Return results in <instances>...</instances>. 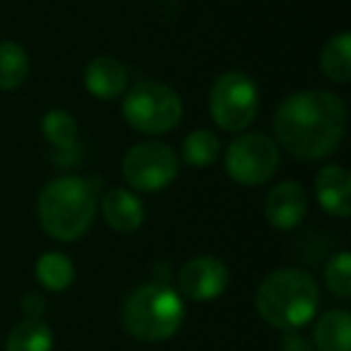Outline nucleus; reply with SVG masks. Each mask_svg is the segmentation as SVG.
I'll return each instance as SVG.
<instances>
[{
	"label": "nucleus",
	"instance_id": "obj_8",
	"mask_svg": "<svg viewBox=\"0 0 351 351\" xmlns=\"http://www.w3.org/2000/svg\"><path fill=\"white\" fill-rule=\"evenodd\" d=\"M123 176L135 191H164L178 176V159L164 142H142L135 145L123 159Z\"/></svg>",
	"mask_w": 351,
	"mask_h": 351
},
{
	"label": "nucleus",
	"instance_id": "obj_20",
	"mask_svg": "<svg viewBox=\"0 0 351 351\" xmlns=\"http://www.w3.org/2000/svg\"><path fill=\"white\" fill-rule=\"evenodd\" d=\"M219 137L210 130H195L183 142V159L191 166H210L219 156Z\"/></svg>",
	"mask_w": 351,
	"mask_h": 351
},
{
	"label": "nucleus",
	"instance_id": "obj_9",
	"mask_svg": "<svg viewBox=\"0 0 351 351\" xmlns=\"http://www.w3.org/2000/svg\"><path fill=\"white\" fill-rule=\"evenodd\" d=\"M229 287V269L221 260L202 255L186 263L178 272V289L191 301H212L219 298Z\"/></svg>",
	"mask_w": 351,
	"mask_h": 351
},
{
	"label": "nucleus",
	"instance_id": "obj_3",
	"mask_svg": "<svg viewBox=\"0 0 351 351\" xmlns=\"http://www.w3.org/2000/svg\"><path fill=\"white\" fill-rule=\"evenodd\" d=\"M97 215V191L77 176H60L41 191L39 221L56 241H75L92 226Z\"/></svg>",
	"mask_w": 351,
	"mask_h": 351
},
{
	"label": "nucleus",
	"instance_id": "obj_11",
	"mask_svg": "<svg viewBox=\"0 0 351 351\" xmlns=\"http://www.w3.org/2000/svg\"><path fill=\"white\" fill-rule=\"evenodd\" d=\"M317 200L332 217H349L351 212V176L346 169L330 164L315 178Z\"/></svg>",
	"mask_w": 351,
	"mask_h": 351
},
{
	"label": "nucleus",
	"instance_id": "obj_6",
	"mask_svg": "<svg viewBox=\"0 0 351 351\" xmlns=\"http://www.w3.org/2000/svg\"><path fill=\"white\" fill-rule=\"evenodd\" d=\"M258 87L243 73H224L212 84V121L226 132H243L258 116Z\"/></svg>",
	"mask_w": 351,
	"mask_h": 351
},
{
	"label": "nucleus",
	"instance_id": "obj_1",
	"mask_svg": "<svg viewBox=\"0 0 351 351\" xmlns=\"http://www.w3.org/2000/svg\"><path fill=\"white\" fill-rule=\"evenodd\" d=\"M274 132L284 149L298 159H325L344 140L346 106L337 94L325 89L296 92L279 106Z\"/></svg>",
	"mask_w": 351,
	"mask_h": 351
},
{
	"label": "nucleus",
	"instance_id": "obj_4",
	"mask_svg": "<svg viewBox=\"0 0 351 351\" xmlns=\"http://www.w3.org/2000/svg\"><path fill=\"white\" fill-rule=\"evenodd\" d=\"M186 315L183 298L164 282L135 289L123 306V327L135 339L161 341L178 332Z\"/></svg>",
	"mask_w": 351,
	"mask_h": 351
},
{
	"label": "nucleus",
	"instance_id": "obj_17",
	"mask_svg": "<svg viewBox=\"0 0 351 351\" xmlns=\"http://www.w3.org/2000/svg\"><path fill=\"white\" fill-rule=\"evenodd\" d=\"M53 349V335L51 327L41 320H25L12 327L8 335L5 351H51Z\"/></svg>",
	"mask_w": 351,
	"mask_h": 351
},
{
	"label": "nucleus",
	"instance_id": "obj_19",
	"mask_svg": "<svg viewBox=\"0 0 351 351\" xmlns=\"http://www.w3.org/2000/svg\"><path fill=\"white\" fill-rule=\"evenodd\" d=\"M36 279L49 291H65L75 279V267L63 253H46L36 260Z\"/></svg>",
	"mask_w": 351,
	"mask_h": 351
},
{
	"label": "nucleus",
	"instance_id": "obj_12",
	"mask_svg": "<svg viewBox=\"0 0 351 351\" xmlns=\"http://www.w3.org/2000/svg\"><path fill=\"white\" fill-rule=\"evenodd\" d=\"M41 130L44 137L53 147V161L60 166H73L77 161V123L68 111H56L46 113V118L41 121Z\"/></svg>",
	"mask_w": 351,
	"mask_h": 351
},
{
	"label": "nucleus",
	"instance_id": "obj_16",
	"mask_svg": "<svg viewBox=\"0 0 351 351\" xmlns=\"http://www.w3.org/2000/svg\"><path fill=\"white\" fill-rule=\"evenodd\" d=\"M322 73L332 82H349L351 77V36L349 32H339L325 44L320 56Z\"/></svg>",
	"mask_w": 351,
	"mask_h": 351
},
{
	"label": "nucleus",
	"instance_id": "obj_13",
	"mask_svg": "<svg viewBox=\"0 0 351 351\" xmlns=\"http://www.w3.org/2000/svg\"><path fill=\"white\" fill-rule=\"evenodd\" d=\"M101 210L108 226L113 231H121V234L137 231L145 221V207H142L140 197L132 195L130 191H123V188L106 191L101 200Z\"/></svg>",
	"mask_w": 351,
	"mask_h": 351
},
{
	"label": "nucleus",
	"instance_id": "obj_2",
	"mask_svg": "<svg viewBox=\"0 0 351 351\" xmlns=\"http://www.w3.org/2000/svg\"><path fill=\"white\" fill-rule=\"evenodd\" d=\"M320 293L311 274L303 269H277L267 274L255 293V308L265 322L279 330L308 325L317 311Z\"/></svg>",
	"mask_w": 351,
	"mask_h": 351
},
{
	"label": "nucleus",
	"instance_id": "obj_10",
	"mask_svg": "<svg viewBox=\"0 0 351 351\" xmlns=\"http://www.w3.org/2000/svg\"><path fill=\"white\" fill-rule=\"evenodd\" d=\"M308 212V195L301 183L284 181L269 191L265 200V215L267 221L279 231L296 229Z\"/></svg>",
	"mask_w": 351,
	"mask_h": 351
},
{
	"label": "nucleus",
	"instance_id": "obj_15",
	"mask_svg": "<svg viewBox=\"0 0 351 351\" xmlns=\"http://www.w3.org/2000/svg\"><path fill=\"white\" fill-rule=\"evenodd\" d=\"M351 317L346 311H330L315 325L317 351H349Z\"/></svg>",
	"mask_w": 351,
	"mask_h": 351
},
{
	"label": "nucleus",
	"instance_id": "obj_21",
	"mask_svg": "<svg viewBox=\"0 0 351 351\" xmlns=\"http://www.w3.org/2000/svg\"><path fill=\"white\" fill-rule=\"evenodd\" d=\"M325 282L330 287L332 293H337L339 298H349L351 296V258L349 253H337L330 260L325 269Z\"/></svg>",
	"mask_w": 351,
	"mask_h": 351
},
{
	"label": "nucleus",
	"instance_id": "obj_22",
	"mask_svg": "<svg viewBox=\"0 0 351 351\" xmlns=\"http://www.w3.org/2000/svg\"><path fill=\"white\" fill-rule=\"evenodd\" d=\"M22 308H25V313L29 315V320H39V315L46 308V301L39 293H27L25 301H22Z\"/></svg>",
	"mask_w": 351,
	"mask_h": 351
},
{
	"label": "nucleus",
	"instance_id": "obj_7",
	"mask_svg": "<svg viewBox=\"0 0 351 351\" xmlns=\"http://www.w3.org/2000/svg\"><path fill=\"white\" fill-rule=\"evenodd\" d=\"M279 166V149L274 140L258 132L236 137L226 152V171L241 186H260L269 181Z\"/></svg>",
	"mask_w": 351,
	"mask_h": 351
},
{
	"label": "nucleus",
	"instance_id": "obj_14",
	"mask_svg": "<svg viewBox=\"0 0 351 351\" xmlns=\"http://www.w3.org/2000/svg\"><path fill=\"white\" fill-rule=\"evenodd\" d=\"M84 84L97 99H116L125 92V65L111 56H99L84 70Z\"/></svg>",
	"mask_w": 351,
	"mask_h": 351
},
{
	"label": "nucleus",
	"instance_id": "obj_18",
	"mask_svg": "<svg viewBox=\"0 0 351 351\" xmlns=\"http://www.w3.org/2000/svg\"><path fill=\"white\" fill-rule=\"evenodd\" d=\"M29 73V58L27 51L15 41H3L0 44V89L12 92L27 80Z\"/></svg>",
	"mask_w": 351,
	"mask_h": 351
},
{
	"label": "nucleus",
	"instance_id": "obj_5",
	"mask_svg": "<svg viewBox=\"0 0 351 351\" xmlns=\"http://www.w3.org/2000/svg\"><path fill=\"white\" fill-rule=\"evenodd\" d=\"M123 116L135 130L161 135L178 125L183 116L181 97L161 82H137L123 99Z\"/></svg>",
	"mask_w": 351,
	"mask_h": 351
}]
</instances>
